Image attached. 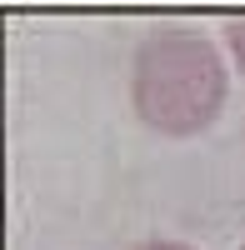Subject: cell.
I'll use <instances>...</instances> for the list:
<instances>
[{
  "label": "cell",
  "instance_id": "6da1fadb",
  "mask_svg": "<svg viewBox=\"0 0 245 250\" xmlns=\"http://www.w3.org/2000/svg\"><path fill=\"white\" fill-rule=\"evenodd\" d=\"M230 70L215 40L200 30H150L130 60V105L140 125L165 140L210 130L225 110Z\"/></svg>",
  "mask_w": 245,
  "mask_h": 250
},
{
  "label": "cell",
  "instance_id": "7a4b0ae2",
  "mask_svg": "<svg viewBox=\"0 0 245 250\" xmlns=\"http://www.w3.org/2000/svg\"><path fill=\"white\" fill-rule=\"evenodd\" d=\"M225 45H230V60L240 65V75H245V15L225 25Z\"/></svg>",
  "mask_w": 245,
  "mask_h": 250
},
{
  "label": "cell",
  "instance_id": "3957f363",
  "mask_svg": "<svg viewBox=\"0 0 245 250\" xmlns=\"http://www.w3.org/2000/svg\"><path fill=\"white\" fill-rule=\"evenodd\" d=\"M140 250H190V245H175V240H155V245H140Z\"/></svg>",
  "mask_w": 245,
  "mask_h": 250
},
{
  "label": "cell",
  "instance_id": "277c9868",
  "mask_svg": "<svg viewBox=\"0 0 245 250\" xmlns=\"http://www.w3.org/2000/svg\"><path fill=\"white\" fill-rule=\"evenodd\" d=\"M240 250H245V245H240Z\"/></svg>",
  "mask_w": 245,
  "mask_h": 250
}]
</instances>
